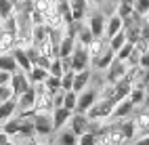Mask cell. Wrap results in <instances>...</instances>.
<instances>
[{"label": "cell", "mask_w": 149, "mask_h": 145, "mask_svg": "<svg viewBox=\"0 0 149 145\" xmlns=\"http://www.w3.org/2000/svg\"><path fill=\"white\" fill-rule=\"evenodd\" d=\"M113 109H116V101L101 97V99H97V103L88 109L86 116L91 120H105V118H111V116H113Z\"/></svg>", "instance_id": "cell-1"}, {"label": "cell", "mask_w": 149, "mask_h": 145, "mask_svg": "<svg viewBox=\"0 0 149 145\" xmlns=\"http://www.w3.org/2000/svg\"><path fill=\"white\" fill-rule=\"evenodd\" d=\"M36 86L32 84L25 93L17 97V112H21V116H34L36 114Z\"/></svg>", "instance_id": "cell-2"}, {"label": "cell", "mask_w": 149, "mask_h": 145, "mask_svg": "<svg viewBox=\"0 0 149 145\" xmlns=\"http://www.w3.org/2000/svg\"><path fill=\"white\" fill-rule=\"evenodd\" d=\"M32 118H34V124H36V135L38 137H48V135L55 132L53 116H48V112H36Z\"/></svg>", "instance_id": "cell-3"}, {"label": "cell", "mask_w": 149, "mask_h": 145, "mask_svg": "<svg viewBox=\"0 0 149 145\" xmlns=\"http://www.w3.org/2000/svg\"><path fill=\"white\" fill-rule=\"evenodd\" d=\"M91 65H93V59H91V55H88L86 46L84 44H76L74 53H72V70L74 72H82V70H86V67H91Z\"/></svg>", "instance_id": "cell-4"}, {"label": "cell", "mask_w": 149, "mask_h": 145, "mask_svg": "<svg viewBox=\"0 0 149 145\" xmlns=\"http://www.w3.org/2000/svg\"><path fill=\"white\" fill-rule=\"evenodd\" d=\"M99 89H86L82 93H78V105H76V112H80V114H88V109L93 107V105L97 103L99 99Z\"/></svg>", "instance_id": "cell-5"}, {"label": "cell", "mask_w": 149, "mask_h": 145, "mask_svg": "<svg viewBox=\"0 0 149 145\" xmlns=\"http://www.w3.org/2000/svg\"><path fill=\"white\" fill-rule=\"evenodd\" d=\"M107 76H105V80L109 82V84H116L118 80H122V78H126V72H128V63L126 61H120L116 57L113 59V63L107 67Z\"/></svg>", "instance_id": "cell-6"}, {"label": "cell", "mask_w": 149, "mask_h": 145, "mask_svg": "<svg viewBox=\"0 0 149 145\" xmlns=\"http://www.w3.org/2000/svg\"><path fill=\"white\" fill-rule=\"evenodd\" d=\"M29 86H32V80H29V74L23 72V70H19L11 76V89L15 91V97H19L21 93H25Z\"/></svg>", "instance_id": "cell-7"}, {"label": "cell", "mask_w": 149, "mask_h": 145, "mask_svg": "<svg viewBox=\"0 0 149 145\" xmlns=\"http://www.w3.org/2000/svg\"><path fill=\"white\" fill-rule=\"evenodd\" d=\"M69 128H72L78 137L80 135H84L88 128H91V118H88L86 114H80V112H74L72 114V118H69V124H67Z\"/></svg>", "instance_id": "cell-8"}, {"label": "cell", "mask_w": 149, "mask_h": 145, "mask_svg": "<svg viewBox=\"0 0 149 145\" xmlns=\"http://www.w3.org/2000/svg\"><path fill=\"white\" fill-rule=\"evenodd\" d=\"M13 57H15V61H17V65H19V70H23V72H32V67H34V63H32V59H29V55H27V48L25 46H15L13 48Z\"/></svg>", "instance_id": "cell-9"}, {"label": "cell", "mask_w": 149, "mask_h": 145, "mask_svg": "<svg viewBox=\"0 0 149 145\" xmlns=\"http://www.w3.org/2000/svg\"><path fill=\"white\" fill-rule=\"evenodd\" d=\"M72 109H67V107H55L53 112H51V116H53V124H55V130H61L63 126H67L69 124V118H72Z\"/></svg>", "instance_id": "cell-10"}, {"label": "cell", "mask_w": 149, "mask_h": 145, "mask_svg": "<svg viewBox=\"0 0 149 145\" xmlns=\"http://www.w3.org/2000/svg\"><path fill=\"white\" fill-rule=\"evenodd\" d=\"M15 46H17V34L0 27V55L2 53H11Z\"/></svg>", "instance_id": "cell-11"}, {"label": "cell", "mask_w": 149, "mask_h": 145, "mask_svg": "<svg viewBox=\"0 0 149 145\" xmlns=\"http://www.w3.org/2000/svg\"><path fill=\"white\" fill-rule=\"evenodd\" d=\"M88 27L93 30L95 36H103L105 34V27H107V17L103 13H93L91 17H88Z\"/></svg>", "instance_id": "cell-12"}, {"label": "cell", "mask_w": 149, "mask_h": 145, "mask_svg": "<svg viewBox=\"0 0 149 145\" xmlns=\"http://www.w3.org/2000/svg\"><path fill=\"white\" fill-rule=\"evenodd\" d=\"M53 145H78V135L69 126H63L61 130H57V137H55Z\"/></svg>", "instance_id": "cell-13"}, {"label": "cell", "mask_w": 149, "mask_h": 145, "mask_svg": "<svg viewBox=\"0 0 149 145\" xmlns=\"http://www.w3.org/2000/svg\"><path fill=\"white\" fill-rule=\"evenodd\" d=\"M134 107H136V105L126 97V99H122V101H118V103H116V109H113V116H111V118H118V120H122V118H130V114L134 112Z\"/></svg>", "instance_id": "cell-14"}, {"label": "cell", "mask_w": 149, "mask_h": 145, "mask_svg": "<svg viewBox=\"0 0 149 145\" xmlns=\"http://www.w3.org/2000/svg\"><path fill=\"white\" fill-rule=\"evenodd\" d=\"M113 59H116V51H111V48H105V51L97 57V59H93V67H97V70H101V72H105L109 65L113 63Z\"/></svg>", "instance_id": "cell-15"}, {"label": "cell", "mask_w": 149, "mask_h": 145, "mask_svg": "<svg viewBox=\"0 0 149 145\" xmlns=\"http://www.w3.org/2000/svg\"><path fill=\"white\" fill-rule=\"evenodd\" d=\"M122 30H124V19L118 15V13L111 15V17L107 19V27H105V36H107V40H109L111 36H116L118 32H122Z\"/></svg>", "instance_id": "cell-16"}, {"label": "cell", "mask_w": 149, "mask_h": 145, "mask_svg": "<svg viewBox=\"0 0 149 145\" xmlns=\"http://www.w3.org/2000/svg\"><path fill=\"white\" fill-rule=\"evenodd\" d=\"M76 38H78V44L88 46V44L93 42L95 34H93V30H91L88 25H82L80 21H76Z\"/></svg>", "instance_id": "cell-17"}, {"label": "cell", "mask_w": 149, "mask_h": 145, "mask_svg": "<svg viewBox=\"0 0 149 145\" xmlns=\"http://www.w3.org/2000/svg\"><path fill=\"white\" fill-rule=\"evenodd\" d=\"M91 78H93L91 67H86V70H82V72H76V78H74V91H76V93H82L86 86H88Z\"/></svg>", "instance_id": "cell-18"}, {"label": "cell", "mask_w": 149, "mask_h": 145, "mask_svg": "<svg viewBox=\"0 0 149 145\" xmlns=\"http://www.w3.org/2000/svg\"><path fill=\"white\" fill-rule=\"evenodd\" d=\"M113 86H116V103H118V101H122V99H126V97L130 95V91H132L134 84L128 80V78H122V80H118Z\"/></svg>", "instance_id": "cell-19"}, {"label": "cell", "mask_w": 149, "mask_h": 145, "mask_svg": "<svg viewBox=\"0 0 149 145\" xmlns=\"http://www.w3.org/2000/svg\"><path fill=\"white\" fill-rule=\"evenodd\" d=\"M15 112H17V97L0 103V124H2L4 120H8V118H13Z\"/></svg>", "instance_id": "cell-20"}, {"label": "cell", "mask_w": 149, "mask_h": 145, "mask_svg": "<svg viewBox=\"0 0 149 145\" xmlns=\"http://www.w3.org/2000/svg\"><path fill=\"white\" fill-rule=\"evenodd\" d=\"M69 6H72V15H74V21H82V19L86 17L88 0H69Z\"/></svg>", "instance_id": "cell-21"}, {"label": "cell", "mask_w": 149, "mask_h": 145, "mask_svg": "<svg viewBox=\"0 0 149 145\" xmlns=\"http://www.w3.org/2000/svg\"><path fill=\"white\" fill-rule=\"evenodd\" d=\"M107 46H109V44H107ZM107 46H105V38H103V36H95L93 42L86 46V51H88V55H91V59H97V57L101 55Z\"/></svg>", "instance_id": "cell-22"}, {"label": "cell", "mask_w": 149, "mask_h": 145, "mask_svg": "<svg viewBox=\"0 0 149 145\" xmlns=\"http://www.w3.org/2000/svg\"><path fill=\"white\" fill-rule=\"evenodd\" d=\"M0 70L11 72V74L19 72V65H17V61H15L13 53H2V55H0Z\"/></svg>", "instance_id": "cell-23"}, {"label": "cell", "mask_w": 149, "mask_h": 145, "mask_svg": "<svg viewBox=\"0 0 149 145\" xmlns=\"http://www.w3.org/2000/svg\"><path fill=\"white\" fill-rule=\"evenodd\" d=\"M120 128H122V132H124V137H126V141H130V139H134V135H136V122L134 120H130V118H122L120 122Z\"/></svg>", "instance_id": "cell-24"}, {"label": "cell", "mask_w": 149, "mask_h": 145, "mask_svg": "<svg viewBox=\"0 0 149 145\" xmlns=\"http://www.w3.org/2000/svg\"><path fill=\"white\" fill-rule=\"evenodd\" d=\"M2 130L8 135V137H15L21 130V118H8L2 122Z\"/></svg>", "instance_id": "cell-25"}, {"label": "cell", "mask_w": 149, "mask_h": 145, "mask_svg": "<svg viewBox=\"0 0 149 145\" xmlns=\"http://www.w3.org/2000/svg\"><path fill=\"white\" fill-rule=\"evenodd\" d=\"M48 72L46 67H40V65H34L32 67V72H29V80H32V84H40V82H44L46 78H48Z\"/></svg>", "instance_id": "cell-26"}, {"label": "cell", "mask_w": 149, "mask_h": 145, "mask_svg": "<svg viewBox=\"0 0 149 145\" xmlns=\"http://www.w3.org/2000/svg\"><path fill=\"white\" fill-rule=\"evenodd\" d=\"M128 40H126V32L122 30V32H118L116 36H111V38H109V40H107V44H109V48H111V51H120V48L126 44Z\"/></svg>", "instance_id": "cell-27"}, {"label": "cell", "mask_w": 149, "mask_h": 145, "mask_svg": "<svg viewBox=\"0 0 149 145\" xmlns=\"http://www.w3.org/2000/svg\"><path fill=\"white\" fill-rule=\"evenodd\" d=\"M128 99H130L134 105H143V103H145V86L134 84L132 91H130V95H128Z\"/></svg>", "instance_id": "cell-28"}, {"label": "cell", "mask_w": 149, "mask_h": 145, "mask_svg": "<svg viewBox=\"0 0 149 145\" xmlns=\"http://www.w3.org/2000/svg\"><path fill=\"white\" fill-rule=\"evenodd\" d=\"M44 86H46V91L51 93V95H55V93H59V91H63L61 78H59V76H53V74H48V78L44 80Z\"/></svg>", "instance_id": "cell-29"}, {"label": "cell", "mask_w": 149, "mask_h": 145, "mask_svg": "<svg viewBox=\"0 0 149 145\" xmlns=\"http://www.w3.org/2000/svg\"><path fill=\"white\" fill-rule=\"evenodd\" d=\"M124 32H126V40H128V42L136 44L139 40H141V23L128 25V27H124Z\"/></svg>", "instance_id": "cell-30"}, {"label": "cell", "mask_w": 149, "mask_h": 145, "mask_svg": "<svg viewBox=\"0 0 149 145\" xmlns=\"http://www.w3.org/2000/svg\"><path fill=\"white\" fill-rule=\"evenodd\" d=\"M76 105H78V93L72 89V91H65V97H63V107L76 112Z\"/></svg>", "instance_id": "cell-31"}, {"label": "cell", "mask_w": 149, "mask_h": 145, "mask_svg": "<svg viewBox=\"0 0 149 145\" xmlns=\"http://www.w3.org/2000/svg\"><path fill=\"white\" fill-rule=\"evenodd\" d=\"M13 11H15V2L13 0H0V19L11 17Z\"/></svg>", "instance_id": "cell-32"}, {"label": "cell", "mask_w": 149, "mask_h": 145, "mask_svg": "<svg viewBox=\"0 0 149 145\" xmlns=\"http://www.w3.org/2000/svg\"><path fill=\"white\" fill-rule=\"evenodd\" d=\"M134 122H136V128H139V130L149 132V112H141V114L134 118Z\"/></svg>", "instance_id": "cell-33"}, {"label": "cell", "mask_w": 149, "mask_h": 145, "mask_svg": "<svg viewBox=\"0 0 149 145\" xmlns=\"http://www.w3.org/2000/svg\"><path fill=\"white\" fill-rule=\"evenodd\" d=\"M132 51H134V44H132V42H126L120 51L116 53V57H118L120 61H128V59H130V55H132Z\"/></svg>", "instance_id": "cell-34"}, {"label": "cell", "mask_w": 149, "mask_h": 145, "mask_svg": "<svg viewBox=\"0 0 149 145\" xmlns=\"http://www.w3.org/2000/svg\"><path fill=\"white\" fill-rule=\"evenodd\" d=\"M48 72H51L53 76H61L65 74V67H63V61H61V57H55L53 59V63H51V67H48Z\"/></svg>", "instance_id": "cell-35"}, {"label": "cell", "mask_w": 149, "mask_h": 145, "mask_svg": "<svg viewBox=\"0 0 149 145\" xmlns=\"http://www.w3.org/2000/svg\"><path fill=\"white\" fill-rule=\"evenodd\" d=\"M74 78H76V72L74 70H69L61 76V86H63V91H72L74 89Z\"/></svg>", "instance_id": "cell-36"}, {"label": "cell", "mask_w": 149, "mask_h": 145, "mask_svg": "<svg viewBox=\"0 0 149 145\" xmlns=\"http://www.w3.org/2000/svg\"><path fill=\"white\" fill-rule=\"evenodd\" d=\"M78 145H97V132L86 130L84 135L78 137Z\"/></svg>", "instance_id": "cell-37"}, {"label": "cell", "mask_w": 149, "mask_h": 145, "mask_svg": "<svg viewBox=\"0 0 149 145\" xmlns=\"http://www.w3.org/2000/svg\"><path fill=\"white\" fill-rule=\"evenodd\" d=\"M13 97H15V91L11 89V84H2V86H0V103L13 99Z\"/></svg>", "instance_id": "cell-38"}, {"label": "cell", "mask_w": 149, "mask_h": 145, "mask_svg": "<svg viewBox=\"0 0 149 145\" xmlns=\"http://www.w3.org/2000/svg\"><path fill=\"white\" fill-rule=\"evenodd\" d=\"M134 11L139 15L147 17L149 15V0H134Z\"/></svg>", "instance_id": "cell-39"}, {"label": "cell", "mask_w": 149, "mask_h": 145, "mask_svg": "<svg viewBox=\"0 0 149 145\" xmlns=\"http://www.w3.org/2000/svg\"><path fill=\"white\" fill-rule=\"evenodd\" d=\"M51 63H53V59H51V57L40 55V57H38V61H36L34 65H40V67H46V70H48V67H51Z\"/></svg>", "instance_id": "cell-40"}, {"label": "cell", "mask_w": 149, "mask_h": 145, "mask_svg": "<svg viewBox=\"0 0 149 145\" xmlns=\"http://www.w3.org/2000/svg\"><path fill=\"white\" fill-rule=\"evenodd\" d=\"M141 38L149 42V21H147V19H145V21L141 23Z\"/></svg>", "instance_id": "cell-41"}, {"label": "cell", "mask_w": 149, "mask_h": 145, "mask_svg": "<svg viewBox=\"0 0 149 145\" xmlns=\"http://www.w3.org/2000/svg\"><path fill=\"white\" fill-rule=\"evenodd\" d=\"M11 72H4V70H0V86L2 84H11Z\"/></svg>", "instance_id": "cell-42"}, {"label": "cell", "mask_w": 149, "mask_h": 145, "mask_svg": "<svg viewBox=\"0 0 149 145\" xmlns=\"http://www.w3.org/2000/svg\"><path fill=\"white\" fill-rule=\"evenodd\" d=\"M139 65H141L143 70H149V51L141 55V59H139Z\"/></svg>", "instance_id": "cell-43"}, {"label": "cell", "mask_w": 149, "mask_h": 145, "mask_svg": "<svg viewBox=\"0 0 149 145\" xmlns=\"http://www.w3.org/2000/svg\"><path fill=\"white\" fill-rule=\"evenodd\" d=\"M132 145H149V132H147V135H143V137H139Z\"/></svg>", "instance_id": "cell-44"}, {"label": "cell", "mask_w": 149, "mask_h": 145, "mask_svg": "<svg viewBox=\"0 0 149 145\" xmlns=\"http://www.w3.org/2000/svg\"><path fill=\"white\" fill-rule=\"evenodd\" d=\"M145 103H147V105H149V84H147V86H145Z\"/></svg>", "instance_id": "cell-45"}, {"label": "cell", "mask_w": 149, "mask_h": 145, "mask_svg": "<svg viewBox=\"0 0 149 145\" xmlns=\"http://www.w3.org/2000/svg\"><path fill=\"white\" fill-rule=\"evenodd\" d=\"M88 2H93V4H101V2H105V0H88Z\"/></svg>", "instance_id": "cell-46"}, {"label": "cell", "mask_w": 149, "mask_h": 145, "mask_svg": "<svg viewBox=\"0 0 149 145\" xmlns=\"http://www.w3.org/2000/svg\"><path fill=\"white\" fill-rule=\"evenodd\" d=\"M6 145H19V143H15V141L11 139V141H8V143H6Z\"/></svg>", "instance_id": "cell-47"}, {"label": "cell", "mask_w": 149, "mask_h": 145, "mask_svg": "<svg viewBox=\"0 0 149 145\" xmlns=\"http://www.w3.org/2000/svg\"><path fill=\"white\" fill-rule=\"evenodd\" d=\"M36 145H53V143H36Z\"/></svg>", "instance_id": "cell-48"}, {"label": "cell", "mask_w": 149, "mask_h": 145, "mask_svg": "<svg viewBox=\"0 0 149 145\" xmlns=\"http://www.w3.org/2000/svg\"><path fill=\"white\" fill-rule=\"evenodd\" d=\"M147 21H149V15H147Z\"/></svg>", "instance_id": "cell-49"}]
</instances>
